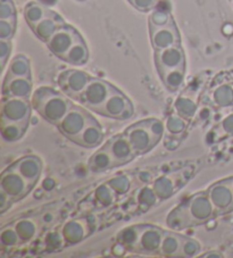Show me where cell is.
Wrapping results in <instances>:
<instances>
[{"label": "cell", "instance_id": "6da1fadb", "mask_svg": "<svg viewBox=\"0 0 233 258\" xmlns=\"http://www.w3.org/2000/svg\"><path fill=\"white\" fill-rule=\"evenodd\" d=\"M33 108L43 119L57 125L72 108V101L51 88L41 87L34 91L32 97Z\"/></svg>", "mask_w": 233, "mask_h": 258}, {"label": "cell", "instance_id": "7a4b0ae2", "mask_svg": "<svg viewBox=\"0 0 233 258\" xmlns=\"http://www.w3.org/2000/svg\"><path fill=\"white\" fill-rule=\"evenodd\" d=\"M115 90V87L104 81V80L91 78L90 82L88 83L87 88L84 89V91L81 93L78 100L81 102L84 107L91 109L92 112H96L98 114L109 96Z\"/></svg>", "mask_w": 233, "mask_h": 258}, {"label": "cell", "instance_id": "3957f363", "mask_svg": "<svg viewBox=\"0 0 233 258\" xmlns=\"http://www.w3.org/2000/svg\"><path fill=\"white\" fill-rule=\"evenodd\" d=\"M90 116L91 115H89L83 108L73 105L57 124V127L63 136L74 141L84 130Z\"/></svg>", "mask_w": 233, "mask_h": 258}, {"label": "cell", "instance_id": "277c9868", "mask_svg": "<svg viewBox=\"0 0 233 258\" xmlns=\"http://www.w3.org/2000/svg\"><path fill=\"white\" fill-rule=\"evenodd\" d=\"M133 112V105L129 98L121 92L119 89H116L98 114L105 117L125 121V119L132 117Z\"/></svg>", "mask_w": 233, "mask_h": 258}, {"label": "cell", "instance_id": "5b68a950", "mask_svg": "<svg viewBox=\"0 0 233 258\" xmlns=\"http://www.w3.org/2000/svg\"><path fill=\"white\" fill-rule=\"evenodd\" d=\"M32 188L33 185L30 184L29 182L12 166L8 167L6 171H4L2 177H0V189L5 191L14 202L24 198Z\"/></svg>", "mask_w": 233, "mask_h": 258}, {"label": "cell", "instance_id": "8992f818", "mask_svg": "<svg viewBox=\"0 0 233 258\" xmlns=\"http://www.w3.org/2000/svg\"><path fill=\"white\" fill-rule=\"evenodd\" d=\"M124 135L127 136L137 155L148 153L158 144V141L155 139V137L151 135L149 128H148L146 121L132 124L125 130Z\"/></svg>", "mask_w": 233, "mask_h": 258}, {"label": "cell", "instance_id": "52a82bcc", "mask_svg": "<svg viewBox=\"0 0 233 258\" xmlns=\"http://www.w3.org/2000/svg\"><path fill=\"white\" fill-rule=\"evenodd\" d=\"M31 117V104L28 99L14 97H3V122H29Z\"/></svg>", "mask_w": 233, "mask_h": 258}, {"label": "cell", "instance_id": "ba28073f", "mask_svg": "<svg viewBox=\"0 0 233 258\" xmlns=\"http://www.w3.org/2000/svg\"><path fill=\"white\" fill-rule=\"evenodd\" d=\"M80 39H82V37L78 31L72 28L71 25L64 24L46 43L49 50L53 55L63 59L70 49L73 47V44L76 41H79Z\"/></svg>", "mask_w": 233, "mask_h": 258}, {"label": "cell", "instance_id": "9c48e42d", "mask_svg": "<svg viewBox=\"0 0 233 258\" xmlns=\"http://www.w3.org/2000/svg\"><path fill=\"white\" fill-rule=\"evenodd\" d=\"M188 211L195 225L204 224L216 214L213 203L210 202L207 191L196 194L187 200Z\"/></svg>", "mask_w": 233, "mask_h": 258}, {"label": "cell", "instance_id": "30bf717a", "mask_svg": "<svg viewBox=\"0 0 233 258\" xmlns=\"http://www.w3.org/2000/svg\"><path fill=\"white\" fill-rule=\"evenodd\" d=\"M90 75L83 72V71L70 70L60 75L58 84L67 96L78 100L84 89L87 88L88 83L90 82Z\"/></svg>", "mask_w": 233, "mask_h": 258}, {"label": "cell", "instance_id": "8fae6325", "mask_svg": "<svg viewBox=\"0 0 233 258\" xmlns=\"http://www.w3.org/2000/svg\"><path fill=\"white\" fill-rule=\"evenodd\" d=\"M155 64L159 74L166 71L185 68L186 56L181 44L165 48L163 50H155Z\"/></svg>", "mask_w": 233, "mask_h": 258}, {"label": "cell", "instance_id": "7c38bea8", "mask_svg": "<svg viewBox=\"0 0 233 258\" xmlns=\"http://www.w3.org/2000/svg\"><path fill=\"white\" fill-rule=\"evenodd\" d=\"M207 194L217 214H226L233 211V190L228 179L213 184Z\"/></svg>", "mask_w": 233, "mask_h": 258}, {"label": "cell", "instance_id": "4fadbf2b", "mask_svg": "<svg viewBox=\"0 0 233 258\" xmlns=\"http://www.w3.org/2000/svg\"><path fill=\"white\" fill-rule=\"evenodd\" d=\"M150 30V40L151 44L155 50H163L165 48L177 46L181 43L180 33L174 21L163 28H152L149 26Z\"/></svg>", "mask_w": 233, "mask_h": 258}, {"label": "cell", "instance_id": "5bb4252c", "mask_svg": "<svg viewBox=\"0 0 233 258\" xmlns=\"http://www.w3.org/2000/svg\"><path fill=\"white\" fill-rule=\"evenodd\" d=\"M105 146L109 150L111 156L114 157L118 166L124 165V164L133 161V158L137 155L125 135L115 136Z\"/></svg>", "mask_w": 233, "mask_h": 258}, {"label": "cell", "instance_id": "9a60e30c", "mask_svg": "<svg viewBox=\"0 0 233 258\" xmlns=\"http://www.w3.org/2000/svg\"><path fill=\"white\" fill-rule=\"evenodd\" d=\"M164 232L165 231L157 228V226L142 225L138 244V251L143 253L158 252L163 241Z\"/></svg>", "mask_w": 233, "mask_h": 258}, {"label": "cell", "instance_id": "2e32d148", "mask_svg": "<svg viewBox=\"0 0 233 258\" xmlns=\"http://www.w3.org/2000/svg\"><path fill=\"white\" fill-rule=\"evenodd\" d=\"M12 167L15 168L30 184L34 186L41 175L42 162L37 156L29 155V156H24L16 161Z\"/></svg>", "mask_w": 233, "mask_h": 258}, {"label": "cell", "instance_id": "e0dca14e", "mask_svg": "<svg viewBox=\"0 0 233 258\" xmlns=\"http://www.w3.org/2000/svg\"><path fill=\"white\" fill-rule=\"evenodd\" d=\"M102 139H104V133H102L100 124L95 117L90 116L84 130L73 142L84 148H95L101 144Z\"/></svg>", "mask_w": 233, "mask_h": 258}, {"label": "cell", "instance_id": "ac0fdd59", "mask_svg": "<svg viewBox=\"0 0 233 258\" xmlns=\"http://www.w3.org/2000/svg\"><path fill=\"white\" fill-rule=\"evenodd\" d=\"M32 92V82L28 78H8L4 80L3 97L28 99Z\"/></svg>", "mask_w": 233, "mask_h": 258}, {"label": "cell", "instance_id": "d6986e66", "mask_svg": "<svg viewBox=\"0 0 233 258\" xmlns=\"http://www.w3.org/2000/svg\"><path fill=\"white\" fill-rule=\"evenodd\" d=\"M64 24V20L53 12L50 16H47L46 19L40 21L37 25H34L32 30L40 40L47 42Z\"/></svg>", "mask_w": 233, "mask_h": 258}, {"label": "cell", "instance_id": "ffe728a7", "mask_svg": "<svg viewBox=\"0 0 233 258\" xmlns=\"http://www.w3.org/2000/svg\"><path fill=\"white\" fill-rule=\"evenodd\" d=\"M166 224L172 230L176 231L185 230L187 228H190V226H195L194 221H192L189 214V211H188L187 202L179 205L178 207L174 208V210L169 213L166 219Z\"/></svg>", "mask_w": 233, "mask_h": 258}, {"label": "cell", "instance_id": "44dd1931", "mask_svg": "<svg viewBox=\"0 0 233 258\" xmlns=\"http://www.w3.org/2000/svg\"><path fill=\"white\" fill-rule=\"evenodd\" d=\"M88 224L82 220H74L66 223L62 229V235L64 241L70 244L81 242L88 235Z\"/></svg>", "mask_w": 233, "mask_h": 258}, {"label": "cell", "instance_id": "7402d4cb", "mask_svg": "<svg viewBox=\"0 0 233 258\" xmlns=\"http://www.w3.org/2000/svg\"><path fill=\"white\" fill-rule=\"evenodd\" d=\"M116 166H118V164H116L114 157L111 156L106 146L93 154L91 158L89 159V168L95 173L108 171Z\"/></svg>", "mask_w": 233, "mask_h": 258}, {"label": "cell", "instance_id": "603a6c76", "mask_svg": "<svg viewBox=\"0 0 233 258\" xmlns=\"http://www.w3.org/2000/svg\"><path fill=\"white\" fill-rule=\"evenodd\" d=\"M89 59V50L86 42L83 41V39H80L79 41H76L73 47H72L69 52L64 56L63 60L66 61L71 65L80 66L86 64Z\"/></svg>", "mask_w": 233, "mask_h": 258}, {"label": "cell", "instance_id": "cb8c5ba5", "mask_svg": "<svg viewBox=\"0 0 233 258\" xmlns=\"http://www.w3.org/2000/svg\"><path fill=\"white\" fill-rule=\"evenodd\" d=\"M182 240V235H179L173 232H166V231H165L163 241L162 244H160L159 252L162 253L163 256L168 257L180 256Z\"/></svg>", "mask_w": 233, "mask_h": 258}, {"label": "cell", "instance_id": "d4e9b609", "mask_svg": "<svg viewBox=\"0 0 233 258\" xmlns=\"http://www.w3.org/2000/svg\"><path fill=\"white\" fill-rule=\"evenodd\" d=\"M52 13V11L43 7L42 5H40V4L30 3L24 8V19L28 22L30 28L32 29L40 21L46 19L47 16H50Z\"/></svg>", "mask_w": 233, "mask_h": 258}, {"label": "cell", "instance_id": "484cf974", "mask_svg": "<svg viewBox=\"0 0 233 258\" xmlns=\"http://www.w3.org/2000/svg\"><path fill=\"white\" fill-rule=\"evenodd\" d=\"M29 122H3L2 121V137L7 142H15L20 140L28 130Z\"/></svg>", "mask_w": 233, "mask_h": 258}, {"label": "cell", "instance_id": "4316f807", "mask_svg": "<svg viewBox=\"0 0 233 258\" xmlns=\"http://www.w3.org/2000/svg\"><path fill=\"white\" fill-rule=\"evenodd\" d=\"M142 225H132L121 231L118 235V240L121 244L129 250H138L139 239H140Z\"/></svg>", "mask_w": 233, "mask_h": 258}, {"label": "cell", "instance_id": "83f0119b", "mask_svg": "<svg viewBox=\"0 0 233 258\" xmlns=\"http://www.w3.org/2000/svg\"><path fill=\"white\" fill-rule=\"evenodd\" d=\"M8 78H28L31 79L30 61L23 55L14 57L8 68Z\"/></svg>", "mask_w": 233, "mask_h": 258}, {"label": "cell", "instance_id": "f1b7e54d", "mask_svg": "<svg viewBox=\"0 0 233 258\" xmlns=\"http://www.w3.org/2000/svg\"><path fill=\"white\" fill-rule=\"evenodd\" d=\"M160 79L169 91H177L185 82V68L176 69L160 73Z\"/></svg>", "mask_w": 233, "mask_h": 258}, {"label": "cell", "instance_id": "f546056e", "mask_svg": "<svg viewBox=\"0 0 233 258\" xmlns=\"http://www.w3.org/2000/svg\"><path fill=\"white\" fill-rule=\"evenodd\" d=\"M152 189L155 190L159 200H166L171 198V196L176 191V182L169 176H160L157 180H155Z\"/></svg>", "mask_w": 233, "mask_h": 258}, {"label": "cell", "instance_id": "4dcf8cb0", "mask_svg": "<svg viewBox=\"0 0 233 258\" xmlns=\"http://www.w3.org/2000/svg\"><path fill=\"white\" fill-rule=\"evenodd\" d=\"M215 105L218 107H228L233 105V86L223 84L215 89L212 95Z\"/></svg>", "mask_w": 233, "mask_h": 258}, {"label": "cell", "instance_id": "1f68e13d", "mask_svg": "<svg viewBox=\"0 0 233 258\" xmlns=\"http://www.w3.org/2000/svg\"><path fill=\"white\" fill-rule=\"evenodd\" d=\"M174 107H176L177 113L186 119H191L197 112V104L190 98L187 97L178 98L176 104H174Z\"/></svg>", "mask_w": 233, "mask_h": 258}, {"label": "cell", "instance_id": "d6a6232c", "mask_svg": "<svg viewBox=\"0 0 233 258\" xmlns=\"http://www.w3.org/2000/svg\"><path fill=\"white\" fill-rule=\"evenodd\" d=\"M14 228L17 234H19L21 241L24 242L30 241L34 237L35 233H37V225H35L34 222L28 219H23L16 222Z\"/></svg>", "mask_w": 233, "mask_h": 258}, {"label": "cell", "instance_id": "836d02e7", "mask_svg": "<svg viewBox=\"0 0 233 258\" xmlns=\"http://www.w3.org/2000/svg\"><path fill=\"white\" fill-rule=\"evenodd\" d=\"M115 197L116 192L107 183L99 185L95 191L96 200L104 207L110 206L115 202Z\"/></svg>", "mask_w": 233, "mask_h": 258}, {"label": "cell", "instance_id": "e575fe53", "mask_svg": "<svg viewBox=\"0 0 233 258\" xmlns=\"http://www.w3.org/2000/svg\"><path fill=\"white\" fill-rule=\"evenodd\" d=\"M174 20L171 14L163 10H157L152 12V14L149 17V26L152 28H163L169 23H172Z\"/></svg>", "mask_w": 233, "mask_h": 258}, {"label": "cell", "instance_id": "d590c367", "mask_svg": "<svg viewBox=\"0 0 233 258\" xmlns=\"http://www.w3.org/2000/svg\"><path fill=\"white\" fill-rule=\"evenodd\" d=\"M166 128L172 135H181V133L185 132L187 127V122L186 118L181 117L180 115H171L166 119Z\"/></svg>", "mask_w": 233, "mask_h": 258}, {"label": "cell", "instance_id": "8d00e7d4", "mask_svg": "<svg viewBox=\"0 0 233 258\" xmlns=\"http://www.w3.org/2000/svg\"><path fill=\"white\" fill-rule=\"evenodd\" d=\"M157 195H156L155 190L152 188H149V186H145L142 188L138 194V202L141 206L146 207V208H150L154 206V205L157 203Z\"/></svg>", "mask_w": 233, "mask_h": 258}, {"label": "cell", "instance_id": "74e56055", "mask_svg": "<svg viewBox=\"0 0 233 258\" xmlns=\"http://www.w3.org/2000/svg\"><path fill=\"white\" fill-rule=\"evenodd\" d=\"M107 184L115 191L116 195H124L129 191L131 182H130V179L128 176L119 175L113 177V179H110L107 182Z\"/></svg>", "mask_w": 233, "mask_h": 258}, {"label": "cell", "instance_id": "f35d334b", "mask_svg": "<svg viewBox=\"0 0 233 258\" xmlns=\"http://www.w3.org/2000/svg\"><path fill=\"white\" fill-rule=\"evenodd\" d=\"M21 239L17 234L15 228H5L3 229L2 233H0V242L4 247H13L19 244Z\"/></svg>", "mask_w": 233, "mask_h": 258}, {"label": "cell", "instance_id": "ab89813d", "mask_svg": "<svg viewBox=\"0 0 233 258\" xmlns=\"http://www.w3.org/2000/svg\"><path fill=\"white\" fill-rule=\"evenodd\" d=\"M200 252L199 243L190 238L183 237L180 256L183 257H195Z\"/></svg>", "mask_w": 233, "mask_h": 258}, {"label": "cell", "instance_id": "60d3db41", "mask_svg": "<svg viewBox=\"0 0 233 258\" xmlns=\"http://www.w3.org/2000/svg\"><path fill=\"white\" fill-rule=\"evenodd\" d=\"M16 31V19L0 20V39L11 40Z\"/></svg>", "mask_w": 233, "mask_h": 258}, {"label": "cell", "instance_id": "b9f144b4", "mask_svg": "<svg viewBox=\"0 0 233 258\" xmlns=\"http://www.w3.org/2000/svg\"><path fill=\"white\" fill-rule=\"evenodd\" d=\"M146 124L148 128H149V131L151 132V135L154 136L155 139L159 142L160 139L163 138L164 131H165L163 122L156 118H150V119H146Z\"/></svg>", "mask_w": 233, "mask_h": 258}, {"label": "cell", "instance_id": "7bdbcfd3", "mask_svg": "<svg viewBox=\"0 0 233 258\" xmlns=\"http://www.w3.org/2000/svg\"><path fill=\"white\" fill-rule=\"evenodd\" d=\"M16 19V10L12 0H2L0 4V20Z\"/></svg>", "mask_w": 233, "mask_h": 258}, {"label": "cell", "instance_id": "ee69618b", "mask_svg": "<svg viewBox=\"0 0 233 258\" xmlns=\"http://www.w3.org/2000/svg\"><path fill=\"white\" fill-rule=\"evenodd\" d=\"M12 52V43L11 40H2L0 41V61H2V69H5V66L10 58Z\"/></svg>", "mask_w": 233, "mask_h": 258}, {"label": "cell", "instance_id": "f6af8a7d", "mask_svg": "<svg viewBox=\"0 0 233 258\" xmlns=\"http://www.w3.org/2000/svg\"><path fill=\"white\" fill-rule=\"evenodd\" d=\"M131 5L140 12H148L155 7L157 0H129Z\"/></svg>", "mask_w": 233, "mask_h": 258}, {"label": "cell", "instance_id": "bcb514c9", "mask_svg": "<svg viewBox=\"0 0 233 258\" xmlns=\"http://www.w3.org/2000/svg\"><path fill=\"white\" fill-rule=\"evenodd\" d=\"M14 203V200H13L5 191L0 189V213H2V214H4L7 210H10L12 205Z\"/></svg>", "mask_w": 233, "mask_h": 258}, {"label": "cell", "instance_id": "7dc6e473", "mask_svg": "<svg viewBox=\"0 0 233 258\" xmlns=\"http://www.w3.org/2000/svg\"><path fill=\"white\" fill-rule=\"evenodd\" d=\"M222 127L227 135H233V115H230V116H227L224 119L222 123Z\"/></svg>", "mask_w": 233, "mask_h": 258}, {"label": "cell", "instance_id": "c3c4849f", "mask_svg": "<svg viewBox=\"0 0 233 258\" xmlns=\"http://www.w3.org/2000/svg\"><path fill=\"white\" fill-rule=\"evenodd\" d=\"M55 185H56V182L53 181L52 179H46V180L43 181V183H42L43 189L47 190V191L52 190L53 188H55Z\"/></svg>", "mask_w": 233, "mask_h": 258}, {"label": "cell", "instance_id": "681fc988", "mask_svg": "<svg viewBox=\"0 0 233 258\" xmlns=\"http://www.w3.org/2000/svg\"><path fill=\"white\" fill-rule=\"evenodd\" d=\"M201 257L204 258H222L223 255L219 251H208L207 253H204V255H201Z\"/></svg>", "mask_w": 233, "mask_h": 258}, {"label": "cell", "instance_id": "f907efd6", "mask_svg": "<svg viewBox=\"0 0 233 258\" xmlns=\"http://www.w3.org/2000/svg\"><path fill=\"white\" fill-rule=\"evenodd\" d=\"M139 180L141 182H149L151 180V175L148 172H141L139 174Z\"/></svg>", "mask_w": 233, "mask_h": 258}, {"label": "cell", "instance_id": "816d5d0a", "mask_svg": "<svg viewBox=\"0 0 233 258\" xmlns=\"http://www.w3.org/2000/svg\"><path fill=\"white\" fill-rule=\"evenodd\" d=\"M52 220V216L50 215V214H47V215H44V221H47V222H50Z\"/></svg>", "mask_w": 233, "mask_h": 258}, {"label": "cell", "instance_id": "f5cc1de1", "mask_svg": "<svg viewBox=\"0 0 233 258\" xmlns=\"http://www.w3.org/2000/svg\"><path fill=\"white\" fill-rule=\"evenodd\" d=\"M228 181H230V185H231V188L233 190V177H230V179H228Z\"/></svg>", "mask_w": 233, "mask_h": 258}, {"label": "cell", "instance_id": "db71d44e", "mask_svg": "<svg viewBox=\"0 0 233 258\" xmlns=\"http://www.w3.org/2000/svg\"><path fill=\"white\" fill-rule=\"evenodd\" d=\"M78 2H86V0H78Z\"/></svg>", "mask_w": 233, "mask_h": 258}]
</instances>
